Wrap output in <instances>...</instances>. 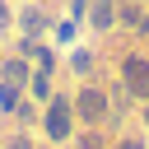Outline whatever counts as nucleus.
Here are the masks:
<instances>
[{
    "mask_svg": "<svg viewBox=\"0 0 149 149\" xmlns=\"http://www.w3.org/2000/svg\"><path fill=\"white\" fill-rule=\"evenodd\" d=\"M0 28H9V9H5V0H0Z\"/></svg>",
    "mask_w": 149,
    "mask_h": 149,
    "instance_id": "11",
    "label": "nucleus"
},
{
    "mask_svg": "<svg viewBox=\"0 0 149 149\" xmlns=\"http://www.w3.org/2000/svg\"><path fill=\"white\" fill-rule=\"evenodd\" d=\"M121 79H126V88H130L135 98H149V61H140V56H126V65H121Z\"/></svg>",
    "mask_w": 149,
    "mask_h": 149,
    "instance_id": "1",
    "label": "nucleus"
},
{
    "mask_svg": "<svg viewBox=\"0 0 149 149\" xmlns=\"http://www.w3.org/2000/svg\"><path fill=\"white\" fill-rule=\"evenodd\" d=\"M23 79H28V65H23L19 56H9V61H5V84H19V88H23Z\"/></svg>",
    "mask_w": 149,
    "mask_h": 149,
    "instance_id": "6",
    "label": "nucleus"
},
{
    "mask_svg": "<svg viewBox=\"0 0 149 149\" xmlns=\"http://www.w3.org/2000/svg\"><path fill=\"white\" fill-rule=\"evenodd\" d=\"M74 107H79V116H88V121H102V116H107V93H98V88H84V93L74 98Z\"/></svg>",
    "mask_w": 149,
    "mask_h": 149,
    "instance_id": "3",
    "label": "nucleus"
},
{
    "mask_svg": "<svg viewBox=\"0 0 149 149\" xmlns=\"http://www.w3.org/2000/svg\"><path fill=\"white\" fill-rule=\"evenodd\" d=\"M9 149H33V144H28L23 135H14V140H9Z\"/></svg>",
    "mask_w": 149,
    "mask_h": 149,
    "instance_id": "10",
    "label": "nucleus"
},
{
    "mask_svg": "<svg viewBox=\"0 0 149 149\" xmlns=\"http://www.w3.org/2000/svg\"><path fill=\"white\" fill-rule=\"evenodd\" d=\"M70 65H74L79 74H88V70H93V56H88V51H74V61H70Z\"/></svg>",
    "mask_w": 149,
    "mask_h": 149,
    "instance_id": "8",
    "label": "nucleus"
},
{
    "mask_svg": "<svg viewBox=\"0 0 149 149\" xmlns=\"http://www.w3.org/2000/svg\"><path fill=\"white\" fill-rule=\"evenodd\" d=\"M88 19H93V28H112L116 5H112V0H93V14H88Z\"/></svg>",
    "mask_w": 149,
    "mask_h": 149,
    "instance_id": "4",
    "label": "nucleus"
},
{
    "mask_svg": "<svg viewBox=\"0 0 149 149\" xmlns=\"http://www.w3.org/2000/svg\"><path fill=\"white\" fill-rule=\"evenodd\" d=\"M121 149H140V144H135V140H126V144H121Z\"/></svg>",
    "mask_w": 149,
    "mask_h": 149,
    "instance_id": "12",
    "label": "nucleus"
},
{
    "mask_svg": "<svg viewBox=\"0 0 149 149\" xmlns=\"http://www.w3.org/2000/svg\"><path fill=\"white\" fill-rule=\"evenodd\" d=\"M47 135H51V140H65V135H70V102H65V98H56V102L47 107Z\"/></svg>",
    "mask_w": 149,
    "mask_h": 149,
    "instance_id": "2",
    "label": "nucleus"
},
{
    "mask_svg": "<svg viewBox=\"0 0 149 149\" xmlns=\"http://www.w3.org/2000/svg\"><path fill=\"white\" fill-rule=\"evenodd\" d=\"M33 93H37V98H51V79H47V70L33 79Z\"/></svg>",
    "mask_w": 149,
    "mask_h": 149,
    "instance_id": "9",
    "label": "nucleus"
},
{
    "mask_svg": "<svg viewBox=\"0 0 149 149\" xmlns=\"http://www.w3.org/2000/svg\"><path fill=\"white\" fill-rule=\"evenodd\" d=\"M19 28H23L28 37H37V33L47 28V19H42V9H23V14H19Z\"/></svg>",
    "mask_w": 149,
    "mask_h": 149,
    "instance_id": "5",
    "label": "nucleus"
},
{
    "mask_svg": "<svg viewBox=\"0 0 149 149\" xmlns=\"http://www.w3.org/2000/svg\"><path fill=\"white\" fill-rule=\"evenodd\" d=\"M0 107H5V112L19 107V84H0Z\"/></svg>",
    "mask_w": 149,
    "mask_h": 149,
    "instance_id": "7",
    "label": "nucleus"
}]
</instances>
